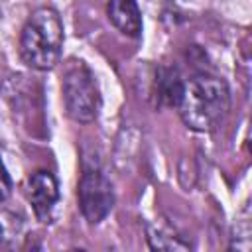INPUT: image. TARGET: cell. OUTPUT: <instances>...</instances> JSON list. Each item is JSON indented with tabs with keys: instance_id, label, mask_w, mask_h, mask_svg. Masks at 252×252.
<instances>
[{
	"instance_id": "cell-1",
	"label": "cell",
	"mask_w": 252,
	"mask_h": 252,
	"mask_svg": "<svg viewBox=\"0 0 252 252\" xmlns=\"http://www.w3.org/2000/svg\"><path fill=\"white\" fill-rule=\"evenodd\" d=\"M175 106L191 130L211 132L224 120L230 106V93L220 77L201 73L181 83Z\"/></svg>"
},
{
	"instance_id": "cell-2",
	"label": "cell",
	"mask_w": 252,
	"mask_h": 252,
	"mask_svg": "<svg viewBox=\"0 0 252 252\" xmlns=\"http://www.w3.org/2000/svg\"><path fill=\"white\" fill-rule=\"evenodd\" d=\"M63 22L53 8H37L22 28L20 55L24 63L37 71L53 69L61 59Z\"/></svg>"
},
{
	"instance_id": "cell-3",
	"label": "cell",
	"mask_w": 252,
	"mask_h": 252,
	"mask_svg": "<svg viewBox=\"0 0 252 252\" xmlns=\"http://www.w3.org/2000/svg\"><path fill=\"white\" fill-rule=\"evenodd\" d=\"M63 102L75 122H93L100 110V93L93 71L83 61H71L63 75Z\"/></svg>"
},
{
	"instance_id": "cell-4",
	"label": "cell",
	"mask_w": 252,
	"mask_h": 252,
	"mask_svg": "<svg viewBox=\"0 0 252 252\" xmlns=\"http://www.w3.org/2000/svg\"><path fill=\"white\" fill-rule=\"evenodd\" d=\"M77 197H79V209L91 224L100 222L114 205L112 183L108 181V177H104L100 171L94 169L83 173L79 181Z\"/></svg>"
},
{
	"instance_id": "cell-5",
	"label": "cell",
	"mask_w": 252,
	"mask_h": 252,
	"mask_svg": "<svg viewBox=\"0 0 252 252\" xmlns=\"http://www.w3.org/2000/svg\"><path fill=\"white\" fill-rule=\"evenodd\" d=\"M28 199L33 207L35 217L47 220L59 199L57 179L49 171H35L28 179Z\"/></svg>"
},
{
	"instance_id": "cell-6",
	"label": "cell",
	"mask_w": 252,
	"mask_h": 252,
	"mask_svg": "<svg viewBox=\"0 0 252 252\" xmlns=\"http://www.w3.org/2000/svg\"><path fill=\"white\" fill-rule=\"evenodd\" d=\"M108 20L116 30L128 37H138L142 33V14L136 0H110L106 6Z\"/></svg>"
},
{
	"instance_id": "cell-7",
	"label": "cell",
	"mask_w": 252,
	"mask_h": 252,
	"mask_svg": "<svg viewBox=\"0 0 252 252\" xmlns=\"http://www.w3.org/2000/svg\"><path fill=\"white\" fill-rule=\"evenodd\" d=\"M146 238L150 248L154 250H189V244L183 242L179 236H175L169 228L159 224H148L146 226Z\"/></svg>"
},
{
	"instance_id": "cell-8",
	"label": "cell",
	"mask_w": 252,
	"mask_h": 252,
	"mask_svg": "<svg viewBox=\"0 0 252 252\" xmlns=\"http://www.w3.org/2000/svg\"><path fill=\"white\" fill-rule=\"evenodd\" d=\"M250 234H252V228H250V215H248V209H244V213L238 217L236 220V228H234V236H232V242H230V248H236V250H250Z\"/></svg>"
},
{
	"instance_id": "cell-9",
	"label": "cell",
	"mask_w": 252,
	"mask_h": 252,
	"mask_svg": "<svg viewBox=\"0 0 252 252\" xmlns=\"http://www.w3.org/2000/svg\"><path fill=\"white\" fill-rule=\"evenodd\" d=\"M22 228V220L16 219L14 213L10 211H0V236L2 238H12L20 232Z\"/></svg>"
},
{
	"instance_id": "cell-10",
	"label": "cell",
	"mask_w": 252,
	"mask_h": 252,
	"mask_svg": "<svg viewBox=\"0 0 252 252\" xmlns=\"http://www.w3.org/2000/svg\"><path fill=\"white\" fill-rule=\"evenodd\" d=\"M10 193H12V179H10L4 163L0 161V203L6 201L10 197Z\"/></svg>"
}]
</instances>
